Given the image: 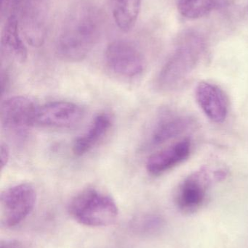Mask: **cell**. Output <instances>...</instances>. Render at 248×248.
I'll return each mask as SVG.
<instances>
[{"label":"cell","instance_id":"cell-1","mask_svg":"<svg viewBox=\"0 0 248 248\" xmlns=\"http://www.w3.org/2000/svg\"><path fill=\"white\" fill-rule=\"evenodd\" d=\"M103 25V16L96 6L77 4L66 18L57 39L58 56L68 62L84 60L99 42Z\"/></svg>","mask_w":248,"mask_h":248},{"label":"cell","instance_id":"cell-2","mask_svg":"<svg viewBox=\"0 0 248 248\" xmlns=\"http://www.w3.org/2000/svg\"><path fill=\"white\" fill-rule=\"evenodd\" d=\"M205 46V39L200 33L192 31L183 33L157 75V88L163 92L177 88L195 71L203 55Z\"/></svg>","mask_w":248,"mask_h":248},{"label":"cell","instance_id":"cell-3","mask_svg":"<svg viewBox=\"0 0 248 248\" xmlns=\"http://www.w3.org/2000/svg\"><path fill=\"white\" fill-rule=\"evenodd\" d=\"M68 211L77 222L92 227L112 225L119 214L115 200L95 188L79 192L70 202Z\"/></svg>","mask_w":248,"mask_h":248},{"label":"cell","instance_id":"cell-4","mask_svg":"<svg viewBox=\"0 0 248 248\" xmlns=\"http://www.w3.org/2000/svg\"><path fill=\"white\" fill-rule=\"evenodd\" d=\"M36 201L34 187L29 183L13 185L0 196L1 224L7 228L21 223L33 211Z\"/></svg>","mask_w":248,"mask_h":248},{"label":"cell","instance_id":"cell-5","mask_svg":"<svg viewBox=\"0 0 248 248\" xmlns=\"http://www.w3.org/2000/svg\"><path fill=\"white\" fill-rule=\"evenodd\" d=\"M37 108L34 101L26 96L7 99L1 106V127L7 134L15 138H24L29 130L35 125Z\"/></svg>","mask_w":248,"mask_h":248},{"label":"cell","instance_id":"cell-6","mask_svg":"<svg viewBox=\"0 0 248 248\" xmlns=\"http://www.w3.org/2000/svg\"><path fill=\"white\" fill-rule=\"evenodd\" d=\"M105 59L112 72L125 78L139 77L145 69L144 54L128 41L118 39L111 42L106 48Z\"/></svg>","mask_w":248,"mask_h":248},{"label":"cell","instance_id":"cell-7","mask_svg":"<svg viewBox=\"0 0 248 248\" xmlns=\"http://www.w3.org/2000/svg\"><path fill=\"white\" fill-rule=\"evenodd\" d=\"M211 181L207 169H201L185 178L175 192L174 202L179 211L192 214L200 209L206 201Z\"/></svg>","mask_w":248,"mask_h":248},{"label":"cell","instance_id":"cell-8","mask_svg":"<svg viewBox=\"0 0 248 248\" xmlns=\"http://www.w3.org/2000/svg\"><path fill=\"white\" fill-rule=\"evenodd\" d=\"M20 31L26 42L40 47L47 36V10L45 0H23L17 13Z\"/></svg>","mask_w":248,"mask_h":248},{"label":"cell","instance_id":"cell-9","mask_svg":"<svg viewBox=\"0 0 248 248\" xmlns=\"http://www.w3.org/2000/svg\"><path fill=\"white\" fill-rule=\"evenodd\" d=\"M84 116L83 108L71 102L55 101L38 106L35 125L50 128H68L80 124Z\"/></svg>","mask_w":248,"mask_h":248},{"label":"cell","instance_id":"cell-10","mask_svg":"<svg viewBox=\"0 0 248 248\" xmlns=\"http://www.w3.org/2000/svg\"><path fill=\"white\" fill-rule=\"evenodd\" d=\"M195 120L189 115L170 110L159 113L146 141V148H154L174 140L189 131Z\"/></svg>","mask_w":248,"mask_h":248},{"label":"cell","instance_id":"cell-11","mask_svg":"<svg viewBox=\"0 0 248 248\" xmlns=\"http://www.w3.org/2000/svg\"><path fill=\"white\" fill-rule=\"evenodd\" d=\"M197 102L204 114L215 124H222L229 114V101L218 86L208 81H201L195 89Z\"/></svg>","mask_w":248,"mask_h":248},{"label":"cell","instance_id":"cell-12","mask_svg":"<svg viewBox=\"0 0 248 248\" xmlns=\"http://www.w3.org/2000/svg\"><path fill=\"white\" fill-rule=\"evenodd\" d=\"M192 141L183 139L149 157L147 170L151 176H159L187 160L192 153Z\"/></svg>","mask_w":248,"mask_h":248},{"label":"cell","instance_id":"cell-13","mask_svg":"<svg viewBox=\"0 0 248 248\" xmlns=\"http://www.w3.org/2000/svg\"><path fill=\"white\" fill-rule=\"evenodd\" d=\"M22 36L17 15L11 13L6 16L1 31V58L13 60L19 63L26 62L28 51Z\"/></svg>","mask_w":248,"mask_h":248},{"label":"cell","instance_id":"cell-14","mask_svg":"<svg viewBox=\"0 0 248 248\" xmlns=\"http://www.w3.org/2000/svg\"><path fill=\"white\" fill-rule=\"evenodd\" d=\"M112 125V116L108 113H100L96 116L87 131L74 141L72 147L74 154L83 156L89 153L107 134Z\"/></svg>","mask_w":248,"mask_h":248},{"label":"cell","instance_id":"cell-15","mask_svg":"<svg viewBox=\"0 0 248 248\" xmlns=\"http://www.w3.org/2000/svg\"><path fill=\"white\" fill-rule=\"evenodd\" d=\"M141 0H112V14L117 27L124 32L135 26L141 10Z\"/></svg>","mask_w":248,"mask_h":248},{"label":"cell","instance_id":"cell-16","mask_svg":"<svg viewBox=\"0 0 248 248\" xmlns=\"http://www.w3.org/2000/svg\"><path fill=\"white\" fill-rule=\"evenodd\" d=\"M223 0H179L177 8L183 17L188 19L205 17L221 5Z\"/></svg>","mask_w":248,"mask_h":248},{"label":"cell","instance_id":"cell-17","mask_svg":"<svg viewBox=\"0 0 248 248\" xmlns=\"http://www.w3.org/2000/svg\"><path fill=\"white\" fill-rule=\"evenodd\" d=\"M10 149L5 143L1 142L0 146V163L1 169L3 170L10 160Z\"/></svg>","mask_w":248,"mask_h":248},{"label":"cell","instance_id":"cell-18","mask_svg":"<svg viewBox=\"0 0 248 248\" xmlns=\"http://www.w3.org/2000/svg\"><path fill=\"white\" fill-rule=\"evenodd\" d=\"M0 248H28L22 242L16 240H4L1 243Z\"/></svg>","mask_w":248,"mask_h":248},{"label":"cell","instance_id":"cell-19","mask_svg":"<svg viewBox=\"0 0 248 248\" xmlns=\"http://www.w3.org/2000/svg\"><path fill=\"white\" fill-rule=\"evenodd\" d=\"M244 16L246 18L248 19V0L246 1V6H245Z\"/></svg>","mask_w":248,"mask_h":248}]
</instances>
